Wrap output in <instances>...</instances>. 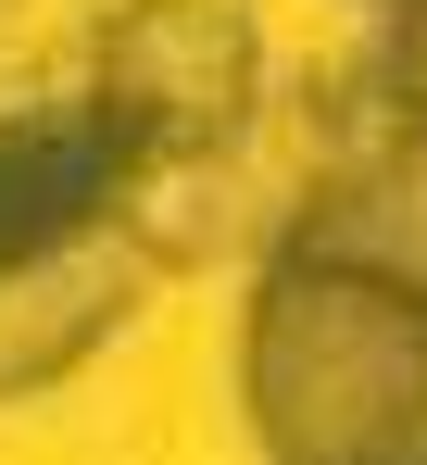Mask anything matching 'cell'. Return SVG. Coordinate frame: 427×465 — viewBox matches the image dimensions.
Here are the masks:
<instances>
[{
  "label": "cell",
  "mask_w": 427,
  "mask_h": 465,
  "mask_svg": "<svg viewBox=\"0 0 427 465\" xmlns=\"http://www.w3.org/2000/svg\"><path fill=\"white\" fill-rule=\"evenodd\" d=\"M239 415L264 465H402L427 440V277L264 239L239 302Z\"/></svg>",
  "instance_id": "6da1fadb"
},
{
  "label": "cell",
  "mask_w": 427,
  "mask_h": 465,
  "mask_svg": "<svg viewBox=\"0 0 427 465\" xmlns=\"http://www.w3.org/2000/svg\"><path fill=\"white\" fill-rule=\"evenodd\" d=\"M88 114L139 163L239 152L264 114V25L252 0H114V38L88 64Z\"/></svg>",
  "instance_id": "7a4b0ae2"
},
{
  "label": "cell",
  "mask_w": 427,
  "mask_h": 465,
  "mask_svg": "<svg viewBox=\"0 0 427 465\" xmlns=\"http://www.w3.org/2000/svg\"><path fill=\"white\" fill-rule=\"evenodd\" d=\"M126 176H139V152L88 101H0V277L88 239V227H114Z\"/></svg>",
  "instance_id": "3957f363"
},
{
  "label": "cell",
  "mask_w": 427,
  "mask_h": 465,
  "mask_svg": "<svg viewBox=\"0 0 427 465\" xmlns=\"http://www.w3.org/2000/svg\"><path fill=\"white\" fill-rule=\"evenodd\" d=\"M139 302H151V252L126 227H88V239H64V252H38V264H13V277H0V402L75 378Z\"/></svg>",
  "instance_id": "277c9868"
},
{
  "label": "cell",
  "mask_w": 427,
  "mask_h": 465,
  "mask_svg": "<svg viewBox=\"0 0 427 465\" xmlns=\"http://www.w3.org/2000/svg\"><path fill=\"white\" fill-rule=\"evenodd\" d=\"M114 0H0V101H88Z\"/></svg>",
  "instance_id": "5b68a950"
},
{
  "label": "cell",
  "mask_w": 427,
  "mask_h": 465,
  "mask_svg": "<svg viewBox=\"0 0 427 465\" xmlns=\"http://www.w3.org/2000/svg\"><path fill=\"white\" fill-rule=\"evenodd\" d=\"M353 88H364V114H377V126L427 139V0H402V13L377 25V51L353 64Z\"/></svg>",
  "instance_id": "8992f818"
},
{
  "label": "cell",
  "mask_w": 427,
  "mask_h": 465,
  "mask_svg": "<svg viewBox=\"0 0 427 465\" xmlns=\"http://www.w3.org/2000/svg\"><path fill=\"white\" fill-rule=\"evenodd\" d=\"M402 465H427V440H415V453H402Z\"/></svg>",
  "instance_id": "52a82bcc"
},
{
  "label": "cell",
  "mask_w": 427,
  "mask_h": 465,
  "mask_svg": "<svg viewBox=\"0 0 427 465\" xmlns=\"http://www.w3.org/2000/svg\"><path fill=\"white\" fill-rule=\"evenodd\" d=\"M377 13H402V0H377Z\"/></svg>",
  "instance_id": "ba28073f"
}]
</instances>
